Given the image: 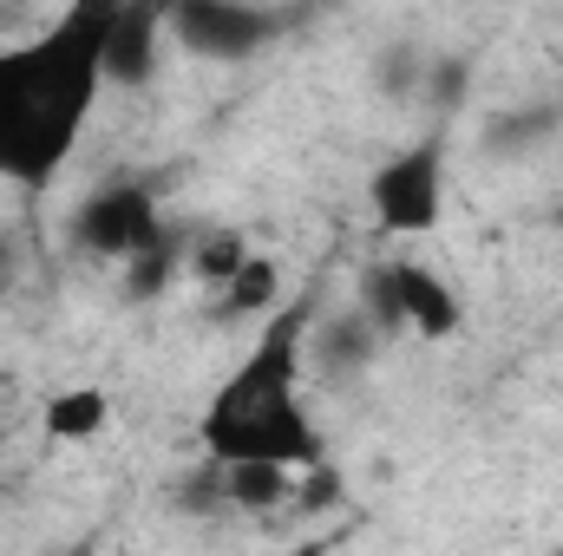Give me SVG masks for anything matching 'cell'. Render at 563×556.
Here are the masks:
<instances>
[{
  "label": "cell",
  "instance_id": "15",
  "mask_svg": "<svg viewBox=\"0 0 563 556\" xmlns=\"http://www.w3.org/2000/svg\"><path fill=\"white\" fill-rule=\"evenodd\" d=\"M354 308L394 341V334H407V321H400V288H394V263H374L367 276H361V294H354Z\"/></svg>",
  "mask_w": 563,
  "mask_h": 556
},
{
  "label": "cell",
  "instance_id": "12",
  "mask_svg": "<svg viewBox=\"0 0 563 556\" xmlns=\"http://www.w3.org/2000/svg\"><path fill=\"white\" fill-rule=\"evenodd\" d=\"M184 263H190V249H184L177 236H157L151 249H139V256H132V263H119V269H125V301H157Z\"/></svg>",
  "mask_w": 563,
  "mask_h": 556
},
{
  "label": "cell",
  "instance_id": "8",
  "mask_svg": "<svg viewBox=\"0 0 563 556\" xmlns=\"http://www.w3.org/2000/svg\"><path fill=\"white\" fill-rule=\"evenodd\" d=\"M394 288H400V321H407V334L413 341H452L459 327H465V308H459V294H452V281L420 269V263H394Z\"/></svg>",
  "mask_w": 563,
  "mask_h": 556
},
{
  "label": "cell",
  "instance_id": "13",
  "mask_svg": "<svg viewBox=\"0 0 563 556\" xmlns=\"http://www.w3.org/2000/svg\"><path fill=\"white\" fill-rule=\"evenodd\" d=\"M563 112L551 105H518V112H498L492 125H485V151H498V157H525V151H538V144L551 138V125H558Z\"/></svg>",
  "mask_w": 563,
  "mask_h": 556
},
{
  "label": "cell",
  "instance_id": "11",
  "mask_svg": "<svg viewBox=\"0 0 563 556\" xmlns=\"http://www.w3.org/2000/svg\"><path fill=\"white\" fill-rule=\"evenodd\" d=\"M106 419H112V400H106L99 387H66V393H53V400L40 407V432H46L53 445H86V438L106 432Z\"/></svg>",
  "mask_w": 563,
  "mask_h": 556
},
{
  "label": "cell",
  "instance_id": "4",
  "mask_svg": "<svg viewBox=\"0 0 563 556\" xmlns=\"http://www.w3.org/2000/svg\"><path fill=\"white\" fill-rule=\"evenodd\" d=\"M367 203L374 223L394 236H432L445 223V138H420L394 151L374 177H367Z\"/></svg>",
  "mask_w": 563,
  "mask_h": 556
},
{
  "label": "cell",
  "instance_id": "19",
  "mask_svg": "<svg viewBox=\"0 0 563 556\" xmlns=\"http://www.w3.org/2000/svg\"><path fill=\"white\" fill-rule=\"evenodd\" d=\"M295 7H321V0H295Z\"/></svg>",
  "mask_w": 563,
  "mask_h": 556
},
{
  "label": "cell",
  "instance_id": "16",
  "mask_svg": "<svg viewBox=\"0 0 563 556\" xmlns=\"http://www.w3.org/2000/svg\"><path fill=\"white\" fill-rule=\"evenodd\" d=\"M420 86H426V99H432V105H459V99H465V86H472V59H459V53L426 59Z\"/></svg>",
  "mask_w": 563,
  "mask_h": 556
},
{
  "label": "cell",
  "instance_id": "17",
  "mask_svg": "<svg viewBox=\"0 0 563 556\" xmlns=\"http://www.w3.org/2000/svg\"><path fill=\"white\" fill-rule=\"evenodd\" d=\"M20 288V249H13V236H0V301Z\"/></svg>",
  "mask_w": 563,
  "mask_h": 556
},
{
  "label": "cell",
  "instance_id": "3",
  "mask_svg": "<svg viewBox=\"0 0 563 556\" xmlns=\"http://www.w3.org/2000/svg\"><path fill=\"white\" fill-rule=\"evenodd\" d=\"M164 33L210 66H243L282 40V13L256 0H164Z\"/></svg>",
  "mask_w": 563,
  "mask_h": 556
},
{
  "label": "cell",
  "instance_id": "18",
  "mask_svg": "<svg viewBox=\"0 0 563 556\" xmlns=\"http://www.w3.org/2000/svg\"><path fill=\"white\" fill-rule=\"evenodd\" d=\"M551 223H558V230H563V203H558V210H551Z\"/></svg>",
  "mask_w": 563,
  "mask_h": 556
},
{
  "label": "cell",
  "instance_id": "14",
  "mask_svg": "<svg viewBox=\"0 0 563 556\" xmlns=\"http://www.w3.org/2000/svg\"><path fill=\"white\" fill-rule=\"evenodd\" d=\"M243 256H250V243H243L236 230H210L203 243H190V263H184V269L203 281V288H217V281L236 276V263H243Z\"/></svg>",
  "mask_w": 563,
  "mask_h": 556
},
{
  "label": "cell",
  "instance_id": "2",
  "mask_svg": "<svg viewBox=\"0 0 563 556\" xmlns=\"http://www.w3.org/2000/svg\"><path fill=\"white\" fill-rule=\"evenodd\" d=\"M301 334H308V308L263 314V334L250 341L236 374L210 393V407L197 419L203 458H282L295 471L328 458V438L301 400V380H308Z\"/></svg>",
  "mask_w": 563,
  "mask_h": 556
},
{
  "label": "cell",
  "instance_id": "5",
  "mask_svg": "<svg viewBox=\"0 0 563 556\" xmlns=\"http://www.w3.org/2000/svg\"><path fill=\"white\" fill-rule=\"evenodd\" d=\"M66 236L86 256H99V263H132L139 249H151L164 236V210H157V197L144 190L139 177H112V184L79 197Z\"/></svg>",
  "mask_w": 563,
  "mask_h": 556
},
{
  "label": "cell",
  "instance_id": "7",
  "mask_svg": "<svg viewBox=\"0 0 563 556\" xmlns=\"http://www.w3.org/2000/svg\"><path fill=\"white\" fill-rule=\"evenodd\" d=\"M164 0H119L106 26V86H144L164 46Z\"/></svg>",
  "mask_w": 563,
  "mask_h": 556
},
{
  "label": "cell",
  "instance_id": "10",
  "mask_svg": "<svg viewBox=\"0 0 563 556\" xmlns=\"http://www.w3.org/2000/svg\"><path fill=\"white\" fill-rule=\"evenodd\" d=\"M210 294H217V301H210V314H217V321H250V314H276V301H282V269H276V256L250 249V256L236 263V276L217 281Z\"/></svg>",
  "mask_w": 563,
  "mask_h": 556
},
{
  "label": "cell",
  "instance_id": "9",
  "mask_svg": "<svg viewBox=\"0 0 563 556\" xmlns=\"http://www.w3.org/2000/svg\"><path fill=\"white\" fill-rule=\"evenodd\" d=\"M217 465V491L230 511H282L295 504V485L301 471L282 465V458H210Z\"/></svg>",
  "mask_w": 563,
  "mask_h": 556
},
{
  "label": "cell",
  "instance_id": "1",
  "mask_svg": "<svg viewBox=\"0 0 563 556\" xmlns=\"http://www.w3.org/2000/svg\"><path fill=\"white\" fill-rule=\"evenodd\" d=\"M119 0H73L46 33L0 46V184L53 190L106 92V26Z\"/></svg>",
  "mask_w": 563,
  "mask_h": 556
},
{
  "label": "cell",
  "instance_id": "6",
  "mask_svg": "<svg viewBox=\"0 0 563 556\" xmlns=\"http://www.w3.org/2000/svg\"><path fill=\"white\" fill-rule=\"evenodd\" d=\"M380 347H387V334H380L361 308H341V314H328V321H314V327L301 334V367H308L314 380H328V387H354V380L374 374Z\"/></svg>",
  "mask_w": 563,
  "mask_h": 556
}]
</instances>
